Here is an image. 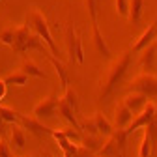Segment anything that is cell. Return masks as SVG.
I'll return each instance as SVG.
<instances>
[{"instance_id":"6da1fadb","label":"cell","mask_w":157,"mask_h":157,"mask_svg":"<svg viewBox=\"0 0 157 157\" xmlns=\"http://www.w3.org/2000/svg\"><path fill=\"white\" fill-rule=\"evenodd\" d=\"M131 60H133V52L125 51V52H122V56H118V60H114L112 66L107 69V75H105L103 84H101V92H99L101 101H109V97L122 84L124 77H125V73L131 66Z\"/></svg>"},{"instance_id":"7a4b0ae2","label":"cell","mask_w":157,"mask_h":157,"mask_svg":"<svg viewBox=\"0 0 157 157\" xmlns=\"http://www.w3.org/2000/svg\"><path fill=\"white\" fill-rule=\"evenodd\" d=\"M13 45L11 49L19 56H26L28 51H43L45 52V41L39 37L28 25H23L19 28H13Z\"/></svg>"},{"instance_id":"3957f363","label":"cell","mask_w":157,"mask_h":157,"mask_svg":"<svg viewBox=\"0 0 157 157\" xmlns=\"http://www.w3.org/2000/svg\"><path fill=\"white\" fill-rule=\"evenodd\" d=\"M26 25L43 39L45 41V45H47V49L51 51V54L52 56H56V58H60V51H58V45L54 43V39H52V34H51V28H49V23H47V19H45V15L39 11V10H32L30 13H28V17H26Z\"/></svg>"},{"instance_id":"277c9868","label":"cell","mask_w":157,"mask_h":157,"mask_svg":"<svg viewBox=\"0 0 157 157\" xmlns=\"http://www.w3.org/2000/svg\"><path fill=\"white\" fill-rule=\"evenodd\" d=\"M127 131L125 129H114V133L103 142L101 150L97 151V157H125L127 148Z\"/></svg>"},{"instance_id":"5b68a950","label":"cell","mask_w":157,"mask_h":157,"mask_svg":"<svg viewBox=\"0 0 157 157\" xmlns=\"http://www.w3.org/2000/svg\"><path fill=\"white\" fill-rule=\"evenodd\" d=\"M97 6H99V0H86V10H88V15H90V23H92L94 45L103 56H110V49L105 41L103 34L99 32V25H97Z\"/></svg>"},{"instance_id":"8992f818","label":"cell","mask_w":157,"mask_h":157,"mask_svg":"<svg viewBox=\"0 0 157 157\" xmlns=\"http://www.w3.org/2000/svg\"><path fill=\"white\" fill-rule=\"evenodd\" d=\"M131 90L140 92L148 97H157V77L151 73H142L139 77H135L131 82Z\"/></svg>"},{"instance_id":"52a82bcc","label":"cell","mask_w":157,"mask_h":157,"mask_svg":"<svg viewBox=\"0 0 157 157\" xmlns=\"http://www.w3.org/2000/svg\"><path fill=\"white\" fill-rule=\"evenodd\" d=\"M58 103H60V97L58 95H49V97H45V99H41L36 107H34V110H32V116L34 118H37V120H49V118H52L54 114H56V110H58Z\"/></svg>"},{"instance_id":"ba28073f","label":"cell","mask_w":157,"mask_h":157,"mask_svg":"<svg viewBox=\"0 0 157 157\" xmlns=\"http://www.w3.org/2000/svg\"><path fill=\"white\" fill-rule=\"evenodd\" d=\"M157 116V105L153 103V101H148L146 103V107L139 112V114H136L135 116V120L127 125V135H131V133H135L136 129H142V127H146L151 120H153V118Z\"/></svg>"},{"instance_id":"9c48e42d","label":"cell","mask_w":157,"mask_h":157,"mask_svg":"<svg viewBox=\"0 0 157 157\" xmlns=\"http://www.w3.org/2000/svg\"><path fill=\"white\" fill-rule=\"evenodd\" d=\"M67 54H69L71 62H78V64L84 62L82 41H81V37H78V34H77V30L73 26L67 28Z\"/></svg>"},{"instance_id":"30bf717a","label":"cell","mask_w":157,"mask_h":157,"mask_svg":"<svg viewBox=\"0 0 157 157\" xmlns=\"http://www.w3.org/2000/svg\"><path fill=\"white\" fill-rule=\"evenodd\" d=\"M19 125L28 129L36 136H47V135L52 136V133H54V129L45 125L41 120H37V118H34V116H26V114H21V118H19Z\"/></svg>"},{"instance_id":"8fae6325","label":"cell","mask_w":157,"mask_h":157,"mask_svg":"<svg viewBox=\"0 0 157 157\" xmlns=\"http://www.w3.org/2000/svg\"><path fill=\"white\" fill-rule=\"evenodd\" d=\"M135 112L122 101L120 105L116 107V110H114V125L118 127V129H127V125L135 120Z\"/></svg>"},{"instance_id":"7c38bea8","label":"cell","mask_w":157,"mask_h":157,"mask_svg":"<svg viewBox=\"0 0 157 157\" xmlns=\"http://www.w3.org/2000/svg\"><path fill=\"white\" fill-rule=\"evenodd\" d=\"M124 103L135 112V116L139 114L144 107H146V103H148V95H144V94H140V92H131V94H127L125 97H124Z\"/></svg>"},{"instance_id":"4fadbf2b","label":"cell","mask_w":157,"mask_h":157,"mask_svg":"<svg viewBox=\"0 0 157 157\" xmlns=\"http://www.w3.org/2000/svg\"><path fill=\"white\" fill-rule=\"evenodd\" d=\"M155 36H157V21L153 23V25H150V28L136 39V41L131 45V51L133 52H140L142 49H146L150 43H153V39H155Z\"/></svg>"},{"instance_id":"5bb4252c","label":"cell","mask_w":157,"mask_h":157,"mask_svg":"<svg viewBox=\"0 0 157 157\" xmlns=\"http://www.w3.org/2000/svg\"><path fill=\"white\" fill-rule=\"evenodd\" d=\"M155 58H157V43H150L146 49L140 51V66L144 69H153L155 67Z\"/></svg>"},{"instance_id":"9a60e30c","label":"cell","mask_w":157,"mask_h":157,"mask_svg":"<svg viewBox=\"0 0 157 157\" xmlns=\"http://www.w3.org/2000/svg\"><path fill=\"white\" fill-rule=\"evenodd\" d=\"M10 144L13 146V150H23L26 144V135H25V127H21L19 124H13L11 133H10Z\"/></svg>"},{"instance_id":"2e32d148","label":"cell","mask_w":157,"mask_h":157,"mask_svg":"<svg viewBox=\"0 0 157 157\" xmlns=\"http://www.w3.org/2000/svg\"><path fill=\"white\" fill-rule=\"evenodd\" d=\"M49 62L54 66V69H56V73H58V78H60V88L66 92V88H67V69H66V66H64V62L60 60V58H56V56H49Z\"/></svg>"},{"instance_id":"e0dca14e","label":"cell","mask_w":157,"mask_h":157,"mask_svg":"<svg viewBox=\"0 0 157 157\" xmlns=\"http://www.w3.org/2000/svg\"><path fill=\"white\" fill-rule=\"evenodd\" d=\"M81 146H84L92 153H97V151L101 150V146H103V139H101V135H88L86 133V135H82Z\"/></svg>"},{"instance_id":"ac0fdd59","label":"cell","mask_w":157,"mask_h":157,"mask_svg":"<svg viewBox=\"0 0 157 157\" xmlns=\"http://www.w3.org/2000/svg\"><path fill=\"white\" fill-rule=\"evenodd\" d=\"M21 69L26 73V75H30V77H39V78H47V73L39 67L36 62H32V60H28V58H25L23 60V66H21Z\"/></svg>"},{"instance_id":"d6986e66","label":"cell","mask_w":157,"mask_h":157,"mask_svg":"<svg viewBox=\"0 0 157 157\" xmlns=\"http://www.w3.org/2000/svg\"><path fill=\"white\" fill-rule=\"evenodd\" d=\"M94 120H95V125H97V131H99V135H105V136H110L114 133V127L109 124V120L101 114V112H95L94 116Z\"/></svg>"},{"instance_id":"ffe728a7","label":"cell","mask_w":157,"mask_h":157,"mask_svg":"<svg viewBox=\"0 0 157 157\" xmlns=\"http://www.w3.org/2000/svg\"><path fill=\"white\" fill-rule=\"evenodd\" d=\"M142 6H144V0H129V21L133 25H136L140 21Z\"/></svg>"},{"instance_id":"44dd1931","label":"cell","mask_w":157,"mask_h":157,"mask_svg":"<svg viewBox=\"0 0 157 157\" xmlns=\"http://www.w3.org/2000/svg\"><path fill=\"white\" fill-rule=\"evenodd\" d=\"M155 151H157V148L153 146V142H151V139H150V135L144 133L142 142H140V150H139V157H153Z\"/></svg>"},{"instance_id":"7402d4cb","label":"cell","mask_w":157,"mask_h":157,"mask_svg":"<svg viewBox=\"0 0 157 157\" xmlns=\"http://www.w3.org/2000/svg\"><path fill=\"white\" fill-rule=\"evenodd\" d=\"M28 78H30V75H26L23 69L21 71H15V73H11V75H8L4 81L8 82V84H15V86H25L26 82H28Z\"/></svg>"},{"instance_id":"603a6c76","label":"cell","mask_w":157,"mask_h":157,"mask_svg":"<svg viewBox=\"0 0 157 157\" xmlns=\"http://www.w3.org/2000/svg\"><path fill=\"white\" fill-rule=\"evenodd\" d=\"M62 101L64 103H67L75 112H78V95H77V92L73 90V88H66V92H64V95H62Z\"/></svg>"},{"instance_id":"cb8c5ba5","label":"cell","mask_w":157,"mask_h":157,"mask_svg":"<svg viewBox=\"0 0 157 157\" xmlns=\"http://www.w3.org/2000/svg\"><path fill=\"white\" fill-rule=\"evenodd\" d=\"M0 114H2L6 124H19V118H21V112L8 109V107H2V105H0Z\"/></svg>"},{"instance_id":"d4e9b609","label":"cell","mask_w":157,"mask_h":157,"mask_svg":"<svg viewBox=\"0 0 157 157\" xmlns=\"http://www.w3.org/2000/svg\"><path fill=\"white\" fill-rule=\"evenodd\" d=\"M144 133H148L150 135V139H151V142H153V146L157 148V116L153 118V120L144 127Z\"/></svg>"},{"instance_id":"484cf974","label":"cell","mask_w":157,"mask_h":157,"mask_svg":"<svg viewBox=\"0 0 157 157\" xmlns=\"http://www.w3.org/2000/svg\"><path fill=\"white\" fill-rule=\"evenodd\" d=\"M13 28H4V30H0V43H4L8 47L13 45Z\"/></svg>"},{"instance_id":"4316f807","label":"cell","mask_w":157,"mask_h":157,"mask_svg":"<svg viewBox=\"0 0 157 157\" xmlns=\"http://www.w3.org/2000/svg\"><path fill=\"white\" fill-rule=\"evenodd\" d=\"M116 11L122 17H129V0H116Z\"/></svg>"},{"instance_id":"83f0119b","label":"cell","mask_w":157,"mask_h":157,"mask_svg":"<svg viewBox=\"0 0 157 157\" xmlns=\"http://www.w3.org/2000/svg\"><path fill=\"white\" fill-rule=\"evenodd\" d=\"M0 157H15L13 151L10 150V144L2 139H0Z\"/></svg>"},{"instance_id":"f1b7e54d","label":"cell","mask_w":157,"mask_h":157,"mask_svg":"<svg viewBox=\"0 0 157 157\" xmlns=\"http://www.w3.org/2000/svg\"><path fill=\"white\" fill-rule=\"evenodd\" d=\"M6 92H8V82L2 78V81H0V101L6 97Z\"/></svg>"},{"instance_id":"f546056e","label":"cell","mask_w":157,"mask_h":157,"mask_svg":"<svg viewBox=\"0 0 157 157\" xmlns=\"http://www.w3.org/2000/svg\"><path fill=\"white\" fill-rule=\"evenodd\" d=\"M6 135V122H4V118H2V114H0V139Z\"/></svg>"},{"instance_id":"4dcf8cb0","label":"cell","mask_w":157,"mask_h":157,"mask_svg":"<svg viewBox=\"0 0 157 157\" xmlns=\"http://www.w3.org/2000/svg\"><path fill=\"white\" fill-rule=\"evenodd\" d=\"M30 157H34V155H30Z\"/></svg>"},{"instance_id":"1f68e13d","label":"cell","mask_w":157,"mask_h":157,"mask_svg":"<svg viewBox=\"0 0 157 157\" xmlns=\"http://www.w3.org/2000/svg\"><path fill=\"white\" fill-rule=\"evenodd\" d=\"M0 2H2V0H0Z\"/></svg>"}]
</instances>
